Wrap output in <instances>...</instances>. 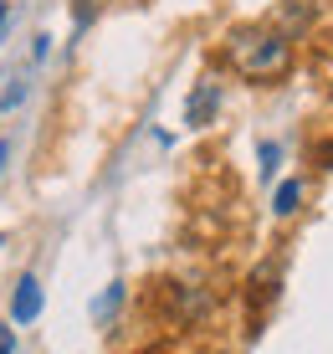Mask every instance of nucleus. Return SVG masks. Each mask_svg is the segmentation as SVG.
Returning a JSON list of instances; mask_svg holds the SVG:
<instances>
[{
	"instance_id": "1",
	"label": "nucleus",
	"mask_w": 333,
	"mask_h": 354,
	"mask_svg": "<svg viewBox=\"0 0 333 354\" xmlns=\"http://www.w3.org/2000/svg\"><path fill=\"white\" fill-rule=\"evenodd\" d=\"M226 67L246 82H282L292 72V36L277 26H236L226 36Z\"/></svg>"
},
{
	"instance_id": "2",
	"label": "nucleus",
	"mask_w": 333,
	"mask_h": 354,
	"mask_svg": "<svg viewBox=\"0 0 333 354\" xmlns=\"http://www.w3.org/2000/svg\"><path fill=\"white\" fill-rule=\"evenodd\" d=\"M216 82H200V88H195L190 93V103H184V124H190V129H205V124H211V113H216Z\"/></svg>"
},
{
	"instance_id": "3",
	"label": "nucleus",
	"mask_w": 333,
	"mask_h": 354,
	"mask_svg": "<svg viewBox=\"0 0 333 354\" xmlns=\"http://www.w3.org/2000/svg\"><path fill=\"white\" fill-rule=\"evenodd\" d=\"M36 308H41V288H36V277H21V283H16V303H10V319L31 324Z\"/></svg>"
},
{
	"instance_id": "4",
	"label": "nucleus",
	"mask_w": 333,
	"mask_h": 354,
	"mask_svg": "<svg viewBox=\"0 0 333 354\" xmlns=\"http://www.w3.org/2000/svg\"><path fill=\"white\" fill-rule=\"evenodd\" d=\"M307 21H313V0H307V6H282V36H292V31H303Z\"/></svg>"
},
{
	"instance_id": "5",
	"label": "nucleus",
	"mask_w": 333,
	"mask_h": 354,
	"mask_svg": "<svg viewBox=\"0 0 333 354\" xmlns=\"http://www.w3.org/2000/svg\"><path fill=\"white\" fill-rule=\"evenodd\" d=\"M298 201H303V185H298V180H287V185L277 190L272 211H277V216H292V211H298Z\"/></svg>"
},
{
	"instance_id": "6",
	"label": "nucleus",
	"mask_w": 333,
	"mask_h": 354,
	"mask_svg": "<svg viewBox=\"0 0 333 354\" xmlns=\"http://www.w3.org/2000/svg\"><path fill=\"white\" fill-rule=\"evenodd\" d=\"M262 169H267V175L277 169V144H262Z\"/></svg>"
},
{
	"instance_id": "7",
	"label": "nucleus",
	"mask_w": 333,
	"mask_h": 354,
	"mask_svg": "<svg viewBox=\"0 0 333 354\" xmlns=\"http://www.w3.org/2000/svg\"><path fill=\"white\" fill-rule=\"evenodd\" d=\"M0 354H10V328H0Z\"/></svg>"
},
{
	"instance_id": "8",
	"label": "nucleus",
	"mask_w": 333,
	"mask_h": 354,
	"mask_svg": "<svg viewBox=\"0 0 333 354\" xmlns=\"http://www.w3.org/2000/svg\"><path fill=\"white\" fill-rule=\"evenodd\" d=\"M6 154H10V149H6V144H0V165H6Z\"/></svg>"
},
{
	"instance_id": "9",
	"label": "nucleus",
	"mask_w": 333,
	"mask_h": 354,
	"mask_svg": "<svg viewBox=\"0 0 333 354\" xmlns=\"http://www.w3.org/2000/svg\"><path fill=\"white\" fill-rule=\"evenodd\" d=\"M144 354H159V349H144Z\"/></svg>"
},
{
	"instance_id": "10",
	"label": "nucleus",
	"mask_w": 333,
	"mask_h": 354,
	"mask_svg": "<svg viewBox=\"0 0 333 354\" xmlns=\"http://www.w3.org/2000/svg\"><path fill=\"white\" fill-rule=\"evenodd\" d=\"M0 16H6V6H0Z\"/></svg>"
}]
</instances>
